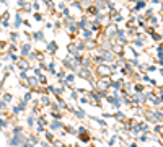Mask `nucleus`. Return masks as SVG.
Returning <instances> with one entry per match:
<instances>
[{
	"label": "nucleus",
	"instance_id": "obj_1",
	"mask_svg": "<svg viewBox=\"0 0 163 147\" xmlns=\"http://www.w3.org/2000/svg\"><path fill=\"white\" fill-rule=\"evenodd\" d=\"M21 142H23V136H21V134H20V136H18V134H15L13 139L10 141V145H18V144H21Z\"/></svg>",
	"mask_w": 163,
	"mask_h": 147
},
{
	"label": "nucleus",
	"instance_id": "obj_2",
	"mask_svg": "<svg viewBox=\"0 0 163 147\" xmlns=\"http://www.w3.org/2000/svg\"><path fill=\"white\" fill-rule=\"evenodd\" d=\"M5 106V101H0V108H3Z\"/></svg>",
	"mask_w": 163,
	"mask_h": 147
}]
</instances>
